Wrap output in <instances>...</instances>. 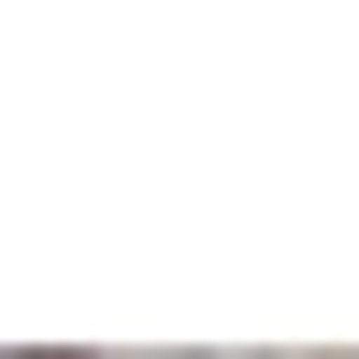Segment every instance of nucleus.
<instances>
[{
	"label": "nucleus",
	"mask_w": 359,
	"mask_h": 359,
	"mask_svg": "<svg viewBox=\"0 0 359 359\" xmlns=\"http://www.w3.org/2000/svg\"><path fill=\"white\" fill-rule=\"evenodd\" d=\"M29 359H57V345H29Z\"/></svg>",
	"instance_id": "obj_1"
}]
</instances>
